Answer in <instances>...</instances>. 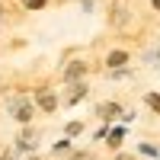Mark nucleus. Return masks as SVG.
Wrapping results in <instances>:
<instances>
[{
	"instance_id": "obj_1",
	"label": "nucleus",
	"mask_w": 160,
	"mask_h": 160,
	"mask_svg": "<svg viewBox=\"0 0 160 160\" xmlns=\"http://www.w3.org/2000/svg\"><path fill=\"white\" fill-rule=\"evenodd\" d=\"M38 109H45V112H55L58 109V99H55V93H48V90H42V93H38Z\"/></svg>"
},
{
	"instance_id": "obj_2",
	"label": "nucleus",
	"mask_w": 160,
	"mask_h": 160,
	"mask_svg": "<svg viewBox=\"0 0 160 160\" xmlns=\"http://www.w3.org/2000/svg\"><path fill=\"white\" fill-rule=\"evenodd\" d=\"M83 74H87V64H83V61H74L71 68H68V74H64V80L71 83V80H80Z\"/></svg>"
},
{
	"instance_id": "obj_3",
	"label": "nucleus",
	"mask_w": 160,
	"mask_h": 160,
	"mask_svg": "<svg viewBox=\"0 0 160 160\" xmlns=\"http://www.w3.org/2000/svg\"><path fill=\"white\" fill-rule=\"evenodd\" d=\"M13 112H16V118H19V122L26 125V122H29V118H32V106H29V102H19L16 109H13Z\"/></svg>"
},
{
	"instance_id": "obj_4",
	"label": "nucleus",
	"mask_w": 160,
	"mask_h": 160,
	"mask_svg": "<svg viewBox=\"0 0 160 160\" xmlns=\"http://www.w3.org/2000/svg\"><path fill=\"white\" fill-rule=\"evenodd\" d=\"M106 61H109V68H118V64H125V61H128V55H125V51H112Z\"/></svg>"
},
{
	"instance_id": "obj_5",
	"label": "nucleus",
	"mask_w": 160,
	"mask_h": 160,
	"mask_svg": "<svg viewBox=\"0 0 160 160\" xmlns=\"http://www.w3.org/2000/svg\"><path fill=\"white\" fill-rule=\"evenodd\" d=\"M87 93V83H74V90H71V96H68V102H77L80 96Z\"/></svg>"
},
{
	"instance_id": "obj_6",
	"label": "nucleus",
	"mask_w": 160,
	"mask_h": 160,
	"mask_svg": "<svg viewBox=\"0 0 160 160\" xmlns=\"http://www.w3.org/2000/svg\"><path fill=\"white\" fill-rule=\"evenodd\" d=\"M148 106H151V109L160 115V93H148Z\"/></svg>"
},
{
	"instance_id": "obj_7",
	"label": "nucleus",
	"mask_w": 160,
	"mask_h": 160,
	"mask_svg": "<svg viewBox=\"0 0 160 160\" xmlns=\"http://www.w3.org/2000/svg\"><path fill=\"white\" fill-rule=\"evenodd\" d=\"M80 131H83V122H71L68 125V135H80Z\"/></svg>"
},
{
	"instance_id": "obj_8",
	"label": "nucleus",
	"mask_w": 160,
	"mask_h": 160,
	"mask_svg": "<svg viewBox=\"0 0 160 160\" xmlns=\"http://www.w3.org/2000/svg\"><path fill=\"white\" fill-rule=\"evenodd\" d=\"M26 7H32V10L35 7H45V0H26Z\"/></svg>"
},
{
	"instance_id": "obj_9",
	"label": "nucleus",
	"mask_w": 160,
	"mask_h": 160,
	"mask_svg": "<svg viewBox=\"0 0 160 160\" xmlns=\"http://www.w3.org/2000/svg\"><path fill=\"white\" fill-rule=\"evenodd\" d=\"M71 160H93V157H90V154H83V151H80V154H74Z\"/></svg>"
},
{
	"instance_id": "obj_10",
	"label": "nucleus",
	"mask_w": 160,
	"mask_h": 160,
	"mask_svg": "<svg viewBox=\"0 0 160 160\" xmlns=\"http://www.w3.org/2000/svg\"><path fill=\"white\" fill-rule=\"evenodd\" d=\"M151 3H154V10H160V0H151Z\"/></svg>"
},
{
	"instance_id": "obj_11",
	"label": "nucleus",
	"mask_w": 160,
	"mask_h": 160,
	"mask_svg": "<svg viewBox=\"0 0 160 160\" xmlns=\"http://www.w3.org/2000/svg\"><path fill=\"white\" fill-rule=\"evenodd\" d=\"M115 160H131V157H115Z\"/></svg>"
}]
</instances>
